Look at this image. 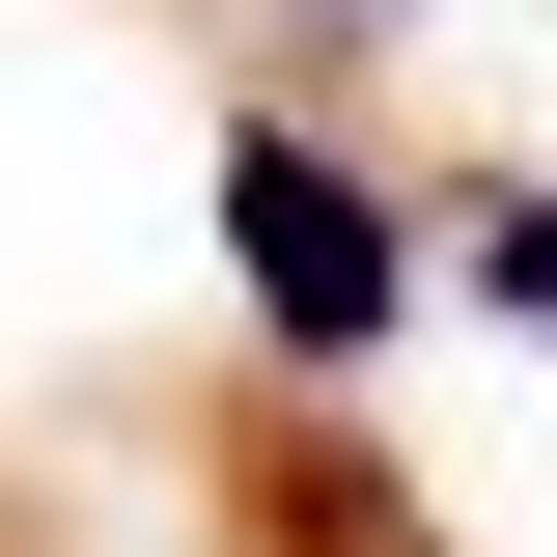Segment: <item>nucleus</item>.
Masks as SVG:
<instances>
[{"instance_id": "2", "label": "nucleus", "mask_w": 557, "mask_h": 557, "mask_svg": "<svg viewBox=\"0 0 557 557\" xmlns=\"http://www.w3.org/2000/svg\"><path fill=\"white\" fill-rule=\"evenodd\" d=\"M418 278H474L502 335H557V196H474V223H418Z\"/></svg>"}, {"instance_id": "1", "label": "nucleus", "mask_w": 557, "mask_h": 557, "mask_svg": "<svg viewBox=\"0 0 557 557\" xmlns=\"http://www.w3.org/2000/svg\"><path fill=\"white\" fill-rule=\"evenodd\" d=\"M223 278H251V335H278V362H391V307H418V223L362 196L307 112H251V139H223Z\"/></svg>"}]
</instances>
